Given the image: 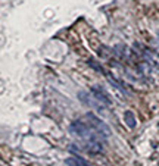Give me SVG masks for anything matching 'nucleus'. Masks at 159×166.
<instances>
[{
    "label": "nucleus",
    "mask_w": 159,
    "mask_h": 166,
    "mask_svg": "<svg viewBox=\"0 0 159 166\" xmlns=\"http://www.w3.org/2000/svg\"><path fill=\"white\" fill-rule=\"evenodd\" d=\"M88 65H91V66H93L94 69H97V71H102V68H99V66L96 65V62H94V59H90V60H88Z\"/></svg>",
    "instance_id": "obj_10"
},
{
    "label": "nucleus",
    "mask_w": 159,
    "mask_h": 166,
    "mask_svg": "<svg viewBox=\"0 0 159 166\" xmlns=\"http://www.w3.org/2000/svg\"><path fill=\"white\" fill-rule=\"evenodd\" d=\"M78 99L82 101V103H85L87 106H90V107H93V109H96V110H103L106 106L103 104V103H100L91 93H85V91H80L78 93Z\"/></svg>",
    "instance_id": "obj_3"
},
{
    "label": "nucleus",
    "mask_w": 159,
    "mask_h": 166,
    "mask_svg": "<svg viewBox=\"0 0 159 166\" xmlns=\"http://www.w3.org/2000/svg\"><path fill=\"white\" fill-rule=\"evenodd\" d=\"M90 93H91L100 103H103L105 106H109V104H111V99H109V96H108L100 87H97V85L91 87V88H90Z\"/></svg>",
    "instance_id": "obj_5"
},
{
    "label": "nucleus",
    "mask_w": 159,
    "mask_h": 166,
    "mask_svg": "<svg viewBox=\"0 0 159 166\" xmlns=\"http://www.w3.org/2000/svg\"><path fill=\"white\" fill-rule=\"evenodd\" d=\"M158 125H159V124H158Z\"/></svg>",
    "instance_id": "obj_11"
},
{
    "label": "nucleus",
    "mask_w": 159,
    "mask_h": 166,
    "mask_svg": "<svg viewBox=\"0 0 159 166\" xmlns=\"http://www.w3.org/2000/svg\"><path fill=\"white\" fill-rule=\"evenodd\" d=\"M124 121H125V124L128 125L130 128H136V125H137L136 116H134V113H133L131 110H127V112L124 113Z\"/></svg>",
    "instance_id": "obj_8"
},
{
    "label": "nucleus",
    "mask_w": 159,
    "mask_h": 166,
    "mask_svg": "<svg viewBox=\"0 0 159 166\" xmlns=\"http://www.w3.org/2000/svg\"><path fill=\"white\" fill-rule=\"evenodd\" d=\"M82 144H84V150L91 153V154L103 152V141H102V138L100 140H94V141H87V143L84 141Z\"/></svg>",
    "instance_id": "obj_4"
},
{
    "label": "nucleus",
    "mask_w": 159,
    "mask_h": 166,
    "mask_svg": "<svg viewBox=\"0 0 159 166\" xmlns=\"http://www.w3.org/2000/svg\"><path fill=\"white\" fill-rule=\"evenodd\" d=\"M106 78H108V81L111 83V85H112V87H115L117 90H119V91H121L122 94H128L127 88H125V87H122V85H121V83H118V81H117L115 78H112V77H111L109 74H106Z\"/></svg>",
    "instance_id": "obj_9"
},
{
    "label": "nucleus",
    "mask_w": 159,
    "mask_h": 166,
    "mask_svg": "<svg viewBox=\"0 0 159 166\" xmlns=\"http://www.w3.org/2000/svg\"><path fill=\"white\" fill-rule=\"evenodd\" d=\"M144 56H146V59L149 60L147 63H152V65H155L156 68H159V56L156 53H153L152 50H144Z\"/></svg>",
    "instance_id": "obj_7"
},
{
    "label": "nucleus",
    "mask_w": 159,
    "mask_h": 166,
    "mask_svg": "<svg viewBox=\"0 0 159 166\" xmlns=\"http://www.w3.org/2000/svg\"><path fill=\"white\" fill-rule=\"evenodd\" d=\"M84 122L88 125L90 128H93L99 135H102L103 138H106V137H109L111 135V128L108 126V125L105 124L102 119H99L96 115H93V113H85L84 115Z\"/></svg>",
    "instance_id": "obj_2"
},
{
    "label": "nucleus",
    "mask_w": 159,
    "mask_h": 166,
    "mask_svg": "<svg viewBox=\"0 0 159 166\" xmlns=\"http://www.w3.org/2000/svg\"><path fill=\"white\" fill-rule=\"evenodd\" d=\"M69 131H71L72 135H75V137H78L81 140H84L85 143H87V141H94V140L103 138V137L99 135L93 128H90L84 121H74V122L71 124V126H69Z\"/></svg>",
    "instance_id": "obj_1"
},
{
    "label": "nucleus",
    "mask_w": 159,
    "mask_h": 166,
    "mask_svg": "<svg viewBox=\"0 0 159 166\" xmlns=\"http://www.w3.org/2000/svg\"><path fill=\"white\" fill-rule=\"evenodd\" d=\"M65 163L68 166H91L88 162H85L84 159H81L78 156H74V157H68L65 160Z\"/></svg>",
    "instance_id": "obj_6"
}]
</instances>
